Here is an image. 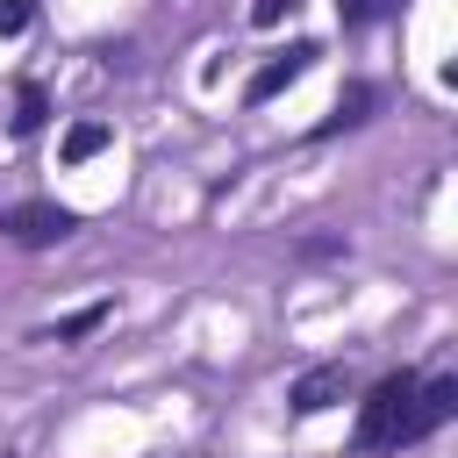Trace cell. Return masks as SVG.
<instances>
[{
    "mask_svg": "<svg viewBox=\"0 0 458 458\" xmlns=\"http://www.w3.org/2000/svg\"><path fill=\"white\" fill-rule=\"evenodd\" d=\"M344 394H351V372H344V365H308L286 401H293V415H322V408H336Z\"/></svg>",
    "mask_w": 458,
    "mask_h": 458,
    "instance_id": "277c9868",
    "label": "cell"
},
{
    "mask_svg": "<svg viewBox=\"0 0 458 458\" xmlns=\"http://www.w3.org/2000/svg\"><path fill=\"white\" fill-rule=\"evenodd\" d=\"M72 229H79V222H72V208H57V200H14V208H0V236L21 243V250L64 243Z\"/></svg>",
    "mask_w": 458,
    "mask_h": 458,
    "instance_id": "7a4b0ae2",
    "label": "cell"
},
{
    "mask_svg": "<svg viewBox=\"0 0 458 458\" xmlns=\"http://www.w3.org/2000/svg\"><path fill=\"white\" fill-rule=\"evenodd\" d=\"M336 7H344V21H386L401 0H336Z\"/></svg>",
    "mask_w": 458,
    "mask_h": 458,
    "instance_id": "30bf717a",
    "label": "cell"
},
{
    "mask_svg": "<svg viewBox=\"0 0 458 458\" xmlns=\"http://www.w3.org/2000/svg\"><path fill=\"white\" fill-rule=\"evenodd\" d=\"M408 394H415V372H386V379L372 386V401H365V415H358V444H365V451H386V444H401Z\"/></svg>",
    "mask_w": 458,
    "mask_h": 458,
    "instance_id": "6da1fadb",
    "label": "cell"
},
{
    "mask_svg": "<svg viewBox=\"0 0 458 458\" xmlns=\"http://www.w3.org/2000/svg\"><path fill=\"white\" fill-rule=\"evenodd\" d=\"M286 7H293V0H258V7H250V21H279Z\"/></svg>",
    "mask_w": 458,
    "mask_h": 458,
    "instance_id": "7c38bea8",
    "label": "cell"
},
{
    "mask_svg": "<svg viewBox=\"0 0 458 458\" xmlns=\"http://www.w3.org/2000/svg\"><path fill=\"white\" fill-rule=\"evenodd\" d=\"M107 315H114V308H107V301H93V308H79V315H64V322H57L50 336H57V344H72V336H86V329H100Z\"/></svg>",
    "mask_w": 458,
    "mask_h": 458,
    "instance_id": "ba28073f",
    "label": "cell"
},
{
    "mask_svg": "<svg viewBox=\"0 0 458 458\" xmlns=\"http://www.w3.org/2000/svg\"><path fill=\"white\" fill-rule=\"evenodd\" d=\"M107 143H114V129H107V122H79V129L64 136V165H86V157H93V150H107Z\"/></svg>",
    "mask_w": 458,
    "mask_h": 458,
    "instance_id": "8992f818",
    "label": "cell"
},
{
    "mask_svg": "<svg viewBox=\"0 0 458 458\" xmlns=\"http://www.w3.org/2000/svg\"><path fill=\"white\" fill-rule=\"evenodd\" d=\"M29 21H36V7H29V0H0V36H21Z\"/></svg>",
    "mask_w": 458,
    "mask_h": 458,
    "instance_id": "8fae6325",
    "label": "cell"
},
{
    "mask_svg": "<svg viewBox=\"0 0 458 458\" xmlns=\"http://www.w3.org/2000/svg\"><path fill=\"white\" fill-rule=\"evenodd\" d=\"M365 107H372V93H365V86H351V93L336 100V114H329V129H358V122H365Z\"/></svg>",
    "mask_w": 458,
    "mask_h": 458,
    "instance_id": "9c48e42d",
    "label": "cell"
},
{
    "mask_svg": "<svg viewBox=\"0 0 458 458\" xmlns=\"http://www.w3.org/2000/svg\"><path fill=\"white\" fill-rule=\"evenodd\" d=\"M308 57H315V50H308V43H293L286 57H272L265 72H250V86H243V100H250V107H265V100H272L279 86H293V79L308 72Z\"/></svg>",
    "mask_w": 458,
    "mask_h": 458,
    "instance_id": "5b68a950",
    "label": "cell"
},
{
    "mask_svg": "<svg viewBox=\"0 0 458 458\" xmlns=\"http://www.w3.org/2000/svg\"><path fill=\"white\" fill-rule=\"evenodd\" d=\"M43 114H50V100H43V86H21V93H14V129L29 136V129H43Z\"/></svg>",
    "mask_w": 458,
    "mask_h": 458,
    "instance_id": "52a82bcc",
    "label": "cell"
},
{
    "mask_svg": "<svg viewBox=\"0 0 458 458\" xmlns=\"http://www.w3.org/2000/svg\"><path fill=\"white\" fill-rule=\"evenodd\" d=\"M458 408V379H415V394H408V422H401V444H415V437H429L444 415Z\"/></svg>",
    "mask_w": 458,
    "mask_h": 458,
    "instance_id": "3957f363",
    "label": "cell"
}]
</instances>
